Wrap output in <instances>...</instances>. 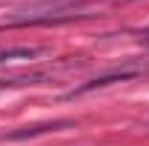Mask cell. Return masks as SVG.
I'll use <instances>...</instances> for the list:
<instances>
[{
  "mask_svg": "<svg viewBox=\"0 0 149 146\" xmlns=\"http://www.w3.org/2000/svg\"><path fill=\"white\" fill-rule=\"evenodd\" d=\"M143 40H146V43H149V32H146V35H143Z\"/></svg>",
  "mask_w": 149,
  "mask_h": 146,
  "instance_id": "2",
  "label": "cell"
},
{
  "mask_svg": "<svg viewBox=\"0 0 149 146\" xmlns=\"http://www.w3.org/2000/svg\"><path fill=\"white\" fill-rule=\"evenodd\" d=\"M40 55V49H9V52H0V63L6 60H32Z\"/></svg>",
  "mask_w": 149,
  "mask_h": 146,
  "instance_id": "1",
  "label": "cell"
}]
</instances>
